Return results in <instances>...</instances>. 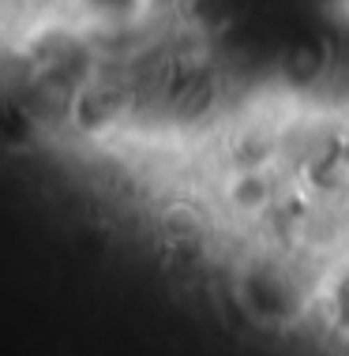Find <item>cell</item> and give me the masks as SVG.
<instances>
[{
  "instance_id": "cell-1",
  "label": "cell",
  "mask_w": 349,
  "mask_h": 356,
  "mask_svg": "<svg viewBox=\"0 0 349 356\" xmlns=\"http://www.w3.org/2000/svg\"><path fill=\"white\" fill-rule=\"evenodd\" d=\"M86 4V12H94V15H128L139 0H83Z\"/></svg>"
}]
</instances>
